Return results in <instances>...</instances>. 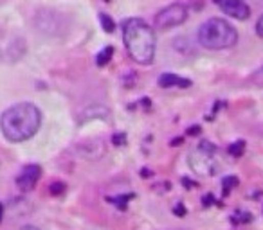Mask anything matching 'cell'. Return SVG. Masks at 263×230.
<instances>
[{"mask_svg": "<svg viewBox=\"0 0 263 230\" xmlns=\"http://www.w3.org/2000/svg\"><path fill=\"white\" fill-rule=\"evenodd\" d=\"M229 155L234 157V159H240L242 155L245 153V142L244 140H236V142H233L231 146H229Z\"/></svg>", "mask_w": 263, "mask_h": 230, "instance_id": "obj_10", "label": "cell"}, {"mask_svg": "<svg viewBox=\"0 0 263 230\" xmlns=\"http://www.w3.org/2000/svg\"><path fill=\"white\" fill-rule=\"evenodd\" d=\"M112 56H114V49H112V47H105V49L95 56V63H98V67H105V65L112 60Z\"/></svg>", "mask_w": 263, "mask_h": 230, "instance_id": "obj_9", "label": "cell"}, {"mask_svg": "<svg viewBox=\"0 0 263 230\" xmlns=\"http://www.w3.org/2000/svg\"><path fill=\"white\" fill-rule=\"evenodd\" d=\"M199 42L202 47L211 50H222L236 45L238 33L227 20L224 18H209L200 25Z\"/></svg>", "mask_w": 263, "mask_h": 230, "instance_id": "obj_3", "label": "cell"}, {"mask_svg": "<svg viewBox=\"0 0 263 230\" xmlns=\"http://www.w3.org/2000/svg\"><path fill=\"white\" fill-rule=\"evenodd\" d=\"M222 185H224L225 193H229L231 189H234L238 185V178L236 176H225L224 180H222Z\"/></svg>", "mask_w": 263, "mask_h": 230, "instance_id": "obj_12", "label": "cell"}, {"mask_svg": "<svg viewBox=\"0 0 263 230\" xmlns=\"http://www.w3.org/2000/svg\"><path fill=\"white\" fill-rule=\"evenodd\" d=\"M187 18V8L180 2L175 4L166 6L164 9H160L155 15V27L157 29H173V27H179L186 22Z\"/></svg>", "mask_w": 263, "mask_h": 230, "instance_id": "obj_4", "label": "cell"}, {"mask_svg": "<svg viewBox=\"0 0 263 230\" xmlns=\"http://www.w3.org/2000/svg\"><path fill=\"white\" fill-rule=\"evenodd\" d=\"M261 2H263V0H261Z\"/></svg>", "mask_w": 263, "mask_h": 230, "instance_id": "obj_25", "label": "cell"}, {"mask_svg": "<svg viewBox=\"0 0 263 230\" xmlns=\"http://www.w3.org/2000/svg\"><path fill=\"white\" fill-rule=\"evenodd\" d=\"M251 81L256 85V87H261L263 88V65L251 75Z\"/></svg>", "mask_w": 263, "mask_h": 230, "instance_id": "obj_14", "label": "cell"}, {"mask_svg": "<svg viewBox=\"0 0 263 230\" xmlns=\"http://www.w3.org/2000/svg\"><path fill=\"white\" fill-rule=\"evenodd\" d=\"M213 153H214V147L211 146V142H202L199 149L195 151V153H191L189 166L199 174H214L217 166L213 162Z\"/></svg>", "mask_w": 263, "mask_h": 230, "instance_id": "obj_5", "label": "cell"}, {"mask_svg": "<svg viewBox=\"0 0 263 230\" xmlns=\"http://www.w3.org/2000/svg\"><path fill=\"white\" fill-rule=\"evenodd\" d=\"M132 198V194H128V196H121V198H114V200H110L112 203H115V205H119V207H123L125 209L126 207V200H130Z\"/></svg>", "mask_w": 263, "mask_h": 230, "instance_id": "obj_16", "label": "cell"}, {"mask_svg": "<svg viewBox=\"0 0 263 230\" xmlns=\"http://www.w3.org/2000/svg\"><path fill=\"white\" fill-rule=\"evenodd\" d=\"M184 185H187V189H193V187H197V184L195 182H191V180H187V178H184Z\"/></svg>", "mask_w": 263, "mask_h": 230, "instance_id": "obj_21", "label": "cell"}, {"mask_svg": "<svg viewBox=\"0 0 263 230\" xmlns=\"http://www.w3.org/2000/svg\"><path fill=\"white\" fill-rule=\"evenodd\" d=\"M42 124V113L31 103L13 105L2 113L0 128L9 142H23L38 132Z\"/></svg>", "mask_w": 263, "mask_h": 230, "instance_id": "obj_1", "label": "cell"}, {"mask_svg": "<svg viewBox=\"0 0 263 230\" xmlns=\"http://www.w3.org/2000/svg\"><path fill=\"white\" fill-rule=\"evenodd\" d=\"M175 214H177V216H180V218H182V216L186 214V209H184V205H182V203H179V205H177V207H175Z\"/></svg>", "mask_w": 263, "mask_h": 230, "instance_id": "obj_18", "label": "cell"}, {"mask_svg": "<svg viewBox=\"0 0 263 230\" xmlns=\"http://www.w3.org/2000/svg\"><path fill=\"white\" fill-rule=\"evenodd\" d=\"M2 216H4V205L0 203V221H2Z\"/></svg>", "mask_w": 263, "mask_h": 230, "instance_id": "obj_24", "label": "cell"}, {"mask_svg": "<svg viewBox=\"0 0 263 230\" xmlns=\"http://www.w3.org/2000/svg\"><path fill=\"white\" fill-rule=\"evenodd\" d=\"M49 193L53 194V196H60V194H63L65 193V184H61V182H54V184H51Z\"/></svg>", "mask_w": 263, "mask_h": 230, "instance_id": "obj_13", "label": "cell"}, {"mask_svg": "<svg viewBox=\"0 0 263 230\" xmlns=\"http://www.w3.org/2000/svg\"><path fill=\"white\" fill-rule=\"evenodd\" d=\"M187 133H189V135H199V133H200V126H191V128L187 130Z\"/></svg>", "mask_w": 263, "mask_h": 230, "instance_id": "obj_19", "label": "cell"}, {"mask_svg": "<svg viewBox=\"0 0 263 230\" xmlns=\"http://www.w3.org/2000/svg\"><path fill=\"white\" fill-rule=\"evenodd\" d=\"M123 40L130 58L139 65H150L155 58V33L141 18H128L123 23Z\"/></svg>", "mask_w": 263, "mask_h": 230, "instance_id": "obj_2", "label": "cell"}, {"mask_svg": "<svg viewBox=\"0 0 263 230\" xmlns=\"http://www.w3.org/2000/svg\"><path fill=\"white\" fill-rule=\"evenodd\" d=\"M22 230H38V228L33 226V225H26V226H22Z\"/></svg>", "mask_w": 263, "mask_h": 230, "instance_id": "obj_22", "label": "cell"}, {"mask_svg": "<svg viewBox=\"0 0 263 230\" xmlns=\"http://www.w3.org/2000/svg\"><path fill=\"white\" fill-rule=\"evenodd\" d=\"M40 176H42V167H40L38 164H29V166L23 167L18 176H16V185H18L20 191L29 193V191H33L35 185L38 184Z\"/></svg>", "mask_w": 263, "mask_h": 230, "instance_id": "obj_6", "label": "cell"}, {"mask_svg": "<svg viewBox=\"0 0 263 230\" xmlns=\"http://www.w3.org/2000/svg\"><path fill=\"white\" fill-rule=\"evenodd\" d=\"M159 87L162 88H172V87H180V88H187L191 87V81L186 78H180V75L173 74V72H164L159 75Z\"/></svg>", "mask_w": 263, "mask_h": 230, "instance_id": "obj_8", "label": "cell"}, {"mask_svg": "<svg viewBox=\"0 0 263 230\" xmlns=\"http://www.w3.org/2000/svg\"><path fill=\"white\" fill-rule=\"evenodd\" d=\"M256 34H258L259 38H263V15L258 18V22H256Z\"/></svg>", "mask_w": 263, "mask_h": 230, "instance_id": "obj_17", "label": "cell"}, {"mask_svg": "<svg viewBox=\"0 0 263 230\" xmlns=\"http://www.w3.org/2000/svg\"><path fill=\"white\" fill-rule=\"evenodd\" d=\"M213 203V196H204V207H209V205Z\"/></svg>", "mask_w": 263, "mask_h": 230, "instance_id": "obj_20", "label": "cell"}, {"mask_svg": "<svg viewBox=\"0 0 263 230\" xmlns=\"http://www.w3.org/2000/svg\"><path fill=\"white\" fill-rule=\"evenodd\" d=\"M180 144H182V139H175L172 142V146H180Z\"/></svg>", "mask_w": 263, "mask_h": 230, "instance_id": "obj_23", "label": "cell"}, {"mask_svg": "<svg viewBox=\"0 0 263 230\" xmlns=\"http://www.w3.org/2000/svg\"><path fill=\"white\" fill-rule=\"evenodd\" d=\"M220 8L225 15L236 20H247L251 16V8L245 0H222Z\"/></svg>", "mask_w": 263, "mask_h": 230, "instance_id": "obj_7", "label": "cell"}, {"mask_svg": "<svg viewBox=\"0 0 263 230\" xmlns=\"http://www.w3.org/2000/svg\"><path fill=\"white\" fill-rule=\"evenodd\" d=\"M100 22L105 33H114L115 31V22L108 15H105V13H100Z\"/></svg>", "mask_w": 263, "mask_h": 230, "instance_id": "obj_11", "label": "cell"}, {"mask_svg": "<svg viewBox=\"0 0 263 230\" xmlns=\"http://www.w3.org/2000/svg\"><path fill=\"white\" fill-rule=\"evenodd\" d=\"M112 142H114L115 146H123V144L126 142V135L125 133H115L114 139H112Z\"/></svg>", "mask_w": 263, "mask_h": 230, "instance_id": "obj_15", "label": "cell"}]
</instances>
